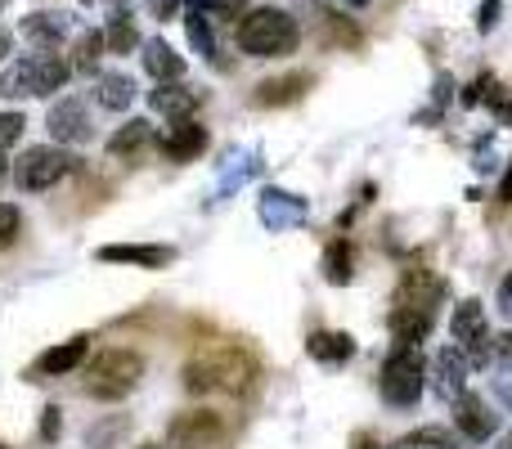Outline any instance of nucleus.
<instances>
[{
	"label": "nucleus",
	"mask_w": 512,
	"mask_h": 449,
	"mask_svg": "<svg viewBox=\"0 0 512 449\" xmlns=\"http://www.w3.org/2000/svg\"><path fill=\"white\" fill-rule=\"evenodd\" d=\"M59 432H63V418H59V409H45V418H41V436L45 441H59Z\"/></svg>",
	"instance_id": "obj_36"
},
{
	"label": "nucleus",
	"mask_w": 512,
	"mask_h": 449,
	"mask_svg": "<svg viewBox=\"0 0 512 449\" xmlns=\"http://www.w3.org/2000/svg\"><path fill=\"white\" fill-rule=\"evenodd\" d=\"M149 104H153V113H167V122H171V117H194L203 95L189 90L185 81H158V90H149Z\"/></svg>",
	"instance_id": "obj_16"
},
{
	"label": "nucleus",
	"mask_w": 512,
	"mask_h": 449,
	"mask_svg": "<svg viewBox=\"0 0 512 449\" xmlns=\"http://www.w3.org/2000/svg\"><path fill=\"white\" fill-rule=\"evenodd\" d=\"M23 113H0V149H9V144L23 140Z\"/></svg>",
	"instance_id": "obj_31"
},
{
	"label": "nucleus",
	"mask_w": 512,
	"mask_h": 449,
	"mask_svg": "<svg viewBox=\"0 0 512 449\" xmlns=\"http://www.w3.org/2000/svg\"><path fill=\"white\" fill-rule=\"evenodd\" d=\"M144 373V360L126 346H113V351H99L95 360L86 364V396L95 400H122L135 391Z\"/></svg>",
	"instance_id": "obj_4"
},
{
	"label": "nucleus",
	"mask_w": 512,
	"mask_h": 449,
	"mask_svg": "<svg viewBox=\"0 0 512 449\" xmlns=\"http://www.w3.org/2000/svg\"><path fill=\"white\" fill-rule=\"evenodd\" d=\"M104 50H108V41H104V32H81L77 36V59H72V72H81V77H95V68H99V59H104Z\"/></svg>",
	"instance_id": "obj_27"
},
{
	"label": "nucleus",
	"mask_w": 512,
	"mask_h": 449,
	"mask_svg": "<svg viewBox=\"0 0 512 449\" xmlns=\"http://www.w3.org/2000/svg\"><path fill=\"white\" fill-rule=\"evenodd\" d=\"M499 310H504V315L512 319V274H508L504 283H499Z\"/></svg>",
	"instance_id": "obj_38"
},
{
	"label": "nucleus",
	"mask_w": 512,
	"mask_h": 449,
	"mask_svg": "<svg viewBox=\"0 0 512 449\" xmlns=\"http://www.w3.org/2000/svg\"><path fill=\"white\" fill-rule=\"evenodd\" d=\"M504 449H512V436H504Z\"/></svg>",
	"instance_id": "obj_45"
},
{
	"label": "nucleus",
	"mask_w": 512,
	"mask_h": 449,
	"mask_svg": "<svg viewBox=\"0 0 512 449\" xmlns=\"http://www.w3.org/2000/svg\"><path fill=\"white\" fill-rule=\"evenodd\" d=\"M243 5H248V0H207V14H225V18H239L243 14Z\"/></svg>",
	"instance_id": "obj_35"
},
{
	"label": "nucleus",
	"mask_w": 512,
	"mask_h": 449,
	"mask_svg": "<svg viewBox=\"0 0 512 449\" xmlns=\"http://www.w3.org/2000/svg\"><path fill=\"white\" fill-rule=\"evenodd\" d=\"M9 176V162H5V149H0V180Z\"/></svg>",
	"instance_id": "obj_42"
},
{
	"label": "nucleus",
	"mask_w": 512,
	"mask_h": 449,
	"mask_svg": "<svg viewBox=\"0 0 512 449\" xmlns=\"http://www.w3.org/2000/svg\"><path fill=\"white\" fill-rule=\"evenodd\" d=\"M72 32V14H27L23 18V36L32 45H41V50H54V45L63 41V36Z\"/></svg>",
	"instance_id": "obj_19"
},
{
	"label": "nucleus",
	"mask_w": 512,
	"mask_h": 449,
	"mask_svg": "<svg viewBox=\"0 0 512 449\" xmlns=\"http://www.w3.org/2000/svg\"><path fill=\"white\" fill-rule=\"evenodd\" d=\"M149 140H153V122H149V117H131L126 126H117V131H113L108 153H113V158H126V153H140Z\"/></svg>",
	"instance_id": "obj_25"
},
{
	"label": "nucleus",
	"mask_w": 512,
	"mask_h": 449,
	"mask_svg": "<svg viewBox=\"0 0 512 449\" xmlns=\"http://www.w3.org/2000/svg\"><path fill=\"white\" fill-rule=\"evenodd\" d=\"M499 203H512V162H508V176H504V185H499Z\"/></svg>",
	"instance_id": "obj_39"
},
{
	"label": "nucleus",
	"mask_w": 512,
	"mask_h": 449,
	"mask_svg": "<svg viewBox=\"0 0 512 449\" xmlns=\"http://www.w3.org/2000/svg\"><path fill=\"white\" fill-rule=\"evenodd\" d=\"M171 441L180 449H221L225 445V423L216 414H185L171 423Z\"/></svg>",
	"instance_id": "obj_9"
},
{
	"label": "nucleus",
	"mask_w": 512,
	"mask_h": 449,
	"mask_svg": "<svg viewBox=\"0 0 512 449\" xmlns=\"http://www.w3.org/2000/svg\"><path fill=\"white\" fill-rule=\"evenodd\" d=\"M95 256L108 265H140V270H162V265L176 261L171 247H153V243H108Z\"/></svg>",
	"instance_id": "obj_14"
},
{
	"label": "nucleus",
	"mask_w": 512,
	"mask_h": 449,
	"mask_svg": "<svg viewBox=\"0 0 512 449\" xmlns=\"http://www.w3.org/2000/svg\"><path fill=\"white\" fill-rule=\"evenodd\" d=\"M144 5H149L153 18H162V23H167V18L180 14V5H185V0H144Z\"/></svg>",
	"instance_id": "obj_34"
},
{
	"label": "nucleus",
	"mask_w": 512,
	"mask_h": 449,
	"mask_svg": "<svg viewBox=\"0 0 512 449\" xmlns=\"http://www.w3.org/2000/svg\"><path fill=\"white\" fill-rule=\"evenodd\" d=\"M185 32H189V45H194V50L203 54L207 63L225 68L221 45H216V32H212V18H207V9H189V14H185Z\"/></svg>",
	"instance_id": "obj_23"
},
{
	"label": "nucleus",
	"mask_w": 512,
	"mask_h": 449,
	"mask_svg": "<svg viewBox=\"0 0 512 449\" xmlns=\"http://www.w3.org/2000/svg\"><path fill=\"white\" fill-rule=\"evenodd\" d=\"M144 449H158V445H144Z\"/></svg>",
	"instance_id": "obj_47"
},
{
	"label": "nucleus",
	"mask_w": 512,
	"mask_h": 449,
	"mask_svg": "<svg viewBox=\"0 0 512 449\" xmlns=\"http://www.w3.org/2000/svg\"><path fill=\"white\" fill-rule=\"evenodd\" d=\"M256 216H261V225H265V229L283 234V229L306 225L310 207H306V198L288 194V189H261V198H256Z\"/></svg>",
	"instance_id": "obj_8"
},
{
	"label": "nucleus",
	"mask_w": 512,
	"mask_h": 449,
	"mask_svg": "<svg viewBox=\"0 0 512 449\" xmlns=\"http://www.w3.org/2000/svg\"><path fill=\"white\" fill-rule=\"evenodd\" d=\"M468 369H472V360L459 351V346H445L441 355L432 360V373H436V396L441 400H459L463 391H468Z\"/></svg>",
	"instance_id": "obj_11"
},
{
	"label": "nucleus",
	"mask_w": 512,
	"mask_h": 449,
	"mask_svg": "<svg viewBox=\"0 0 512 449\" xmlns=\"http://www.w3.org/2000/svg\"><path fill=\"white\" fill-rule=\"evenodd\" d=\"M423 387H427L423 355H418L409 342H400L396 351L382 360V378H378L382 400H387V405H396V409H414L418 396H423Z\"/></svg>",
	"instance_id": "obj_5"
},
{
	"label": "nucleus",
	"mask_w": 512,
	"mask_h": 449,
	"mask_svg": "<svg viewBox=\"0 0 512 449\" xmlns=\"http://www.w3.org/2000/svg\"><path fill=\"white\" fill-rule=\"evenodd\" d=\"M301 45V27L283 9H252L239 18V50L252 59H283Z\"/></svg>",
	"instance_id": "obj_2"
},
{
	"label": "nucleus",
	"mask_w": 512,
	"mask_h": 449,
	"mask_svg": "<svg viewBox=\"0 0 512 449\" xmlns=\"http://www.w3.org/2000/svg\"><path fill=\"white\" fill-rule=\"evenodd\" d=\"M189 5H194V9H203V5H207V0H189Z\"/></svg>",
	"instance_id": "obj_44"
},
{
	"label": "nucleus",
	"mask_w": 512,
	"mask_h": 449,
	"mask_svg": "<svg viewBox=\"0 0 512 449\" xmlns=\"http://www.w3.org/2000/svg\"><path fill=\"white\" fill-rule=\"evenodd\" d=\"M9 45H14V41H9V32H5V27H0V59H5V54H9Z\"/></svg>",
	"instance_id": "obj_41"
},
{
	"label": "nucleus",
	"mask_w": 512,
	"mask_h": 449,
	"mask_svg": "<svg viewBox=\"0 0 512 449\" xmlns=\"http://www.w3.org/2000/svg\"><path fill=\"white\" fill-rule=\"evenodd\" d=\"M306 90H310V77H306V72H288V77H279V81H261L252 99H256L261 108H283V104H297Z\"/></svg>",
	"instance_id": "obj_20"
},
{
	"label": "nucleus",
	"mask_w": 512,
	"mask_h": 449,
	"mask_svg": "<svg viewBox=\"0 0 512 449\" xmlns=\"http://www.w3.org/2000/svg\"><path fill=\"white\" fill-rule=\"evenodd\" d=\"M441 297H445V283L436 279V274H427V270H405V279H400V288H396V306L436 310L441 306Z\"/></svg>",
	"instance_id": "obj_15"
},
{
	"label": "nucleus",
	"mask_w": 512,
	"mask_h": 449,
	"mask_svg": "<svg viewBox=\"0 0 512 449\" xmlns=\"http://www.w3.org/2000/svg\"><path fill=\"white\" fill-rule=\"evenodd\" d=\"M68 77H72V63L59 59V54H50V50H41V54H27V59L9 63V68L0 72V95L45 99V95H59V90L68 86Z\"/></svg>",
	"instance_id": "obj_3"
},
{
	"label": "nucleus",
	"mask_w": 512,
	"mask_h": 449,
	"mask_svg": "<svg viewBox=\"0 0 512 449\" xmlns=\"http://www.w3.org/2000/svg\"><path fill=\"white\" fill-rule=\"evenodd\" d=\"M351 265H355V252H351V243L346 238H337V243H328V252H324V279L333 283V288H346L351 283Z\"/></svg>",
	"instance_id": "obj_26"
},
{
	"label": "nucleus",
	"mask_w": 512,
	"mask_h": 449,
	"mask_svg": "<svg viewBox=\"0 0 512 449\" xmlns=\"http://www.w3.org/2000/svg\"><path fill=\"white\" fill-rule=\"evenodd\" d=\"M432 319H436V310H427V306H391L387 328H391V337H396V342L418 346L427 333H432Z\"/></svg>",
	"instance_id": "obj_17"
},
{
	"label": "nucleus",
	"mask_w": 512,
	"mask_h": 449,
	"mask_svg": "<svg viewBox=\"0 0 512 449\" xmlns=\"http://www.w3.org/2000/svg\"><path fill=\"white\" fill-rule=\"evenodd\" d=\"M499 14H504V0H486V5L477 9V27L481 32H490V27L499 23Z\"/></svg>",
	"instance_id": "obj_33"
},
{
	"label": "nucleus",
	"mask_w": 512,
	"mask_h": 449,
	"mask_svg": "<svg viewBox=\"0 0 512 449\" xmlns=\"http://www.w3.org/2000/svg\"><path fill=\"white\" fill-rule=\"evenodd\" d=\"M185 387L194 396H203V391H230V396H239V391L252 387V360L239 346H212V351L189 360Z\"/></svg>",
	"instance_id": "obj_1"
},
{
	"label": "nucleus",
	"mask_w": 512,
	"mask_h": 449,
	"mask_svg": "<svg viewBox=\"0 0 512 449\" xmlns=\"http://www.w3.org/2000/svg\"><path fill=\"white\" fill-rule=\"evenodd\" d=\"M450 337L472 364H490V324H486V310L481 301H459L450 315Z\"/></svg>",
	"instance_id": "obj_7"
},
{
	"label": "nucleus",
	"mask_w": 512,
	"mask_h": 449,
	"mask_svg": "<svg viewBox=\"0 0 512 449\" xmlns=\"http://www.w3.org/2000/svg\"><path fill=\"white\" fill-rule=\"evenodd\" d=\"M18 225H23V216H18L14 203H0V247H9L18 238Z\"/></svg>",
	"instance_id": "obj_30"
},
{
	"label": "nucleus",
	"mask_w": 512,
	"mask_h": 449,
	"mask_svg": "<svg viewBox=\"0 0 512 449\" xmlns=\"http://www.w3.org/2000/svg\"><path fill=\"white\" fill-rule=\"evenodd\" d=\"M72 171H77V158L63 144H36V149H23V158L14 162V185L23 194H45Z\"/></svg>",
	"instance_id": "obj_6"
},
{
	"label": "nucleus",
	"mask_w": 512,
	"mask_h": 449,
	"mask_svg": "<svg viewBox=\"0 0 512 449\" xmlns=\"http://www.w3.org/2000/svg\"><path fill=\"white\" fill-rule=\"evenodd\" d=\"M207 149V131L194 122V117H171V126L162 131V153L171 162H194L198 153Z\"/></svg>",
	"instance_id": "obj_12"
},
{
	"label": "nucleus",
	"mask_w": 512,
	"mask_h": 449,
	"mask_svg": "<svg viewBox=\"0 0 512 449\" xmlns=\"http://www.w3.org/2000/svg\"><path fill=\"white\" fill-rule=\"evenodd\" d=\"M144 68H149L153 81H180V77H185V59H180V54L171 50L162 36L144 41Z\"/></svg>",
	"instance_id": "obj_22"
},
{
	"label": "nucleus",
	"mask_w": 512,
	"mask_h": 449,
	"mask_svg": "<svg viewBox=\"0 0 512 449\" xmlns=\"http://www.w3.org/2000/svg\"><path fill=\"white\" fill-rule=\"evenodd\" d=\"M104 41H108V50H113V54H131L135 45H140V32H135V23H131V14H126V9H113Z\"/></svg>",
	"instance_id": "obj_28"
},
{
	"label": "nucleus",
	"mask_w": 512,
	"mask_h": 449,
	"mask_svg": "<svg viewBox=\"0 0 512 449\" xmlns=\"http://www.w3.org/2000/svg\"><path fill=\"white\" fill-rule=\"evenodd\" d=\"M355 449H378V445H373L369 436H360V441H355Z\"/></svg>",
	"instance_id": "obj_43"
},
{
	"label": "nucleus",
	"mask_w": 512,
	"mask_h": 449,
	"mask_svg": "<svg viewBox=\"0 0 512 449\" xmlns=\"http://www.w3.org/2000/svg\"><path fill=\"white\" fill-rule=\"evenodd\" d=\"M86 351H90V337H72V342L54 346V351H45L41 360H36V373H45V378H59V373H72L86 364Z\"/></svg>",
	"instance_id": "obj_18"
},
{
	"label": "nucleus",
	"mask_w": 512,
	"mask_h": 449,
	"mask_svg": "<svg viewBox=\"0 0 512 449\" xmlns=\"http://www.w3.org/2000/svg\"><path fill=\"white\" fill-rule=\"evenodd\" d=\"M490 86H495V77H477V81H472V86L463 90V108H477V104H486Z\"/></svg>",
	"instance_id": "obj_32"
},
{
	"label": "nucleus",
	"mask_w": 512,
	"mask_h": 449,
	"mask_svg": "<svg viewBox=\"0 0 512 449\" xmlns=\"http://www.w3.org/2000/svg\"><path fill=\"white\" fill-rule=\"evenodd\" d=\"M454 427H459L468 441H490V436L499 432V418L490 414V405L481 396L463 391V396L454 400Z\"/></svg>",
	"instance_id": "obj_13"
},
{
	"label": "nucleus",
	"mask_w": 512,
	"mask_h": 449,
	"mask_svg": "<svg viewBox=\"0 0 512 449\" xmlns=\"http://www.w3.org/2000/svg\"><path fill=\"white\" fill-rule=\"evenodd\" d=\"M495 360H499V364H504V369L512 373V328H508L504 337H495Z\"/></svg>",
	"instance_id": "obj_37"
},
{
	"label": "nucleus",
	"mask_w": 512,
	"mask_h": 449,
	"mask_svg": "<svg viewBox=\"0 0 512 449\" xmlns=\"http://www.w3.org/2000/svg\"><path fill=\"white\" fill-rule=\"evenodd\" d=\"M45 126H50L54 144H86L90 140V117H86L81 99H59V104L50 108V117H45Z\"/></svg>",
	"instance_id": "obj_10"
},
{
	"label": "nucleus",
	"mask_w": 512,
	"mask_h": 449,
	"mask_svg": "<svg viewBox=\"0 0 512 449\" xmlns=\"http://www.w3.org/2000/svg\"><path fill=\"white\" fill-rule=\"evenodd\" d=\"M391 449H454V436L445 427H423V432L405 436V441H396Z\"/></svg>",
	"instance_id": "obj_29"
},
{
	"label": "nucleus",
	"mask_w": 512,
	"mask_h": 449,
	"mask_svg": "<svg viewBox=\"0 0 512 449\" xmlns=\"http://www.w3.org/2000/svg\"><path fill=\"white\" fill-rule=\"evenodd\" d=\"M5 5H9V0H0V9H5Z\"/></svg>",
	"instance_id": "obj_46"
},
{
	"label": "nucleus",
	"mask_w": 512,
	"mask_h": 449,
	"mask_svg": "<svg viewBox=\"0 0 512 449\" xmlns=\"http://www.w3.org/2000/svg\"><path fill=\"white\" fill-rule=\"evenodd\" d=\"M450 99V77H436V104H445Z\"/></svg>",
	"instance_id": "obj_40"
},
{
	"label": "nucleus",
	"mask_w": 512,
	"mask_h": 449,
	"mask_svg": "<svg viewBox=\"0 0 512 449\" xmlns=\"http://www.w3.org/2000/svg\"><path fill=\"white\" fill-rule=\"evenodd\" d=\"M135 95H140V86H135L126 72H99L95 81V99L108 108V113H126V108L135 104Z\"/></svg>",
	"instance_id": "obj_21"
},
{
	"label": "nucleus",
	"mask_w": 512,
	"mask_h": 449,
	"mask_svg": "<svg viewBox=\"0 0 512 449\" xmlns=\"http://www.w3.org/2000/svg\"><path fill=\"white\" fill-rule=\"evenodd\" d=\"M306 351L319 364H346L355 355V337L351 333H310Z\"/></svg>",
	"instance_id": "obj_24"
}]
</instances>
